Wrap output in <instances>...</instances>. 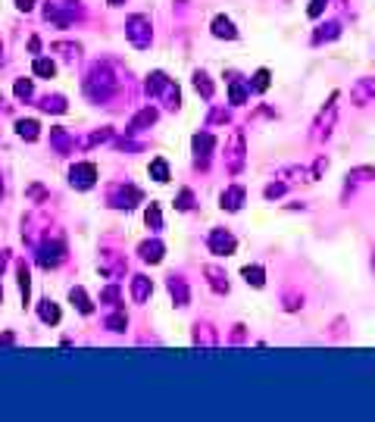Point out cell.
I'll list each match as a JSON object with an SVG mask.
<instances>
[{
  "label": "cell",
  "mask_w": 375,
  "mask_h": 422,
  "mask_svg": "<svg viewBox=\"0 0 375 422\" xmlns=\"http://www.w3.org/2000/svg\"><path fill=\"white\" fill-rule=\"evenodd\" d=\"M78 179V188H88L94 179V166H81V169H72V182Z\"/></svg>",
  "instance_id": "6da1fadb"
},
{
  "label": "cell",
  "mask_w": 375,
  "mask_h": 422,
  "mask_svg": "<svg viewBox=\"0 0 375 422\" xmlns=\"http://www.w3.org/2000/svg\"><path fill=\"white\" fill-rule=\"evenodd\" d=\"M41 319H44V322H56V319H59V310H56L50 300H44V307H41Z\"/></svg>",
  "instance_id": "7a4b0ae2"
},
{
  "label": "cell",
  "mask_w": 375,
  "mask_h": 422,
  "mask_svg": "<svg viewBox=\"0 0 375 422\" xmlns=\"http://www.w3.org/2000/svg\"><path fill=\"white\" fill-rule=\"evenodd\" d=\"M72 300L78 303L81 313H91V303H88V297H85V291H81V288H72Z\"/></svg>",
  "instance_id": "3957f363"
},
{
  "label": "cell",
  "mask_w": 375,
  "mask_h": 422,
  "mask_svg": "<svg viewBox=\"0 0 375 422\" xmlns=\"http://www.w3.org/2000/svg\"><path fill=\"white\" fill-rule=\"evenodd\" d=\"M213 25H216V35H225V38H235V28H231V22H228V19H216Z\"/></svg>",
  "instance_id": "277c9868"
},
{
  "label": "cell",
  "mask_w": 375,
  "mask_h": 422,
  "mask_svg": "<svg viewBox=\"0 0 375 422\" xmlns=\"http://www.w3.org/2000/svg\"><path fill=\"white\" fill-rule=\"evenodd\" d=\"M35 72H38V75H47V78H50V75L56 72V66L50 63V60H38V63H35Z\"/></svg>",
  "instance_id": "5b68a950"
},
{
  "label": "cell",
  "mask_w": 375,
  "mask_h": 422,
  "mask_svg": "<svg viewBox=\"0 0 375 422\" xmlns=\"http://www.w3.org/2000/svg\"><path fill=\"white\" fill-rule=\"evenodd\" d=\"M19 135H22V138H38V122H32V119H28V122H19Z\"/></svg>",
  "instance_id": "8992f818"
},
{
  "label": "cell",
  "mask_w": 375,
  "mask_h": 422,
  "mask_svg": "<svg viewBox=\"0 0 375 422\" xmlns=\"http://www.w3.org/2000/svg\"><path fill=\"white\" fill-rule=\"evenodd\" d=\"M144 294H147V278H138V281H134V297L144 300Z\"/></svg>",
  "instance_id": "52a82bcc"
},
{
  "label": "cell",
  "mask_w": 375,
  "mask_h": 422,
  "mask_svg": "<svg viewBox=\"0 0 375 422\" xmlns=\"http://www.w3.org/2000/svg\"><path fill=\"white\" fill-rule=\"evenodd\" d=\"M244 275H247V281H253V285H262V272L260 269H244Z\"/></svg>",
  "instance_id": "ba28073f"
},
{
  "label": "cell",
  "mask_w": 375,
  "mask_h": 422,
  "mask_svg": "<svg viewBox=\"0 0 375 422\" xmlns=\"http://www.w3.org/2000/svg\"><path fill=\"white\" fill-rule=\"evenodd\" d=\"M153 172H156L160 182H166V166H163V163H153Z\"/></svg>",
  "instance_id": "9c48e42d"
},
{
  "label": "cell",
  "mask_w": 375,
  "mask_h": 422,
  "mask_svg": "<svg viewBox=\"0 0 375 422\" xmlns=\"http://www.w3.org/2000/svg\"><path fill=\"white\" fill-rule=\"evenodd\" d=\"M28 91H32V85H28V81H19V85H16V94H19V97H25Z\"/></svg>",
  "instance_id": "30bf717a"
},
{
  "label": "cell",
  "mask_w": 375,
  "mask_h": 422,
  "mask_svg": "<svg viewBox=\"0 0 375 422\" xmlns=\"http://www.w3.org/2000/svg\"><path fill=\"white\" fill-rule=\"evenodd\" d=\"M19 6L22 10H32V0H19Z\"/></svg>",
  "instance_id": "8fae6325"
}]
</instances>
